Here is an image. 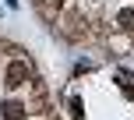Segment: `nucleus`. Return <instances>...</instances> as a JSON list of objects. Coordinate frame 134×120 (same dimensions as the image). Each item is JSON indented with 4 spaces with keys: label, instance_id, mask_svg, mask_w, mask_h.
Wrapping results in <instances>:
<instances>
[{
    "label": "nucleus",
    "instance_id": "20e7f679",
    "mask_svg": "<svg viewBox=\"0 0 134 120\" xmlns=\"http://www.w3.org/2000/svg\"><path fill=\"white\" fill-rule=\"evenodd\" d=\"M81 113H85V110H81V99L74 95V99H71V117H74V120H81Z\"/></svg>",
    "mask_w": 134,
    "mask_h": 120
},
{
    "label": "nucleus",
    "instance_id": "f03ea898",
    "mask_svg": "<svg viewBox=\"0 0 134 120\" xmlns=\"http://www.w3.org/2000/svg\"><path fill=\"white\" fill-rule=\"evenodd\" d=\"M116 25L127 28V32H134V7H124V11L116 14Z\"/></svg>",
    "mask_w": 134,
    "mask_h": 120
},
{
    "label": "nucleus",
    "instance_id": "7ed1b4c3",
    "mask_svg": "<svg viewBox=\"0 0 134 120\" xmlns=\"http://www.w3.org/2000/svg\"><path fill=\"white\" fill-rule=\"evenodd\" d=\"M7 120H25V106L11 102V106H7Z\"/></svg>",
    "mask_w": 134,
    "mask_h": 120
},
{
    "label": "nucleus",
    "instance_id": "39448f33",
    "mask_svg": "<svg viewBox=\"0 0 134 120\" xmlns=\"http://www.w3.org/2000/svg\"><path fill=\"white\" fill-rule=\"evenodd\" d=\"M120 85L124 88H134V74L131 71H120Z\"/></svg>",
    "mask_w": 134,
    "mask_h": 120
},
{
    "label": "nucleus",
    "instance_id": "f257e3e1",
    "mask_svg": "<svg viewBox=\"0 0 134 120\" xmlns=\"http://www.w3.org/2000/svg\"><path fill=\"white\" fill-rule=\"evenodd\" d=\"M4 78H7V85H11V88L25 85V81H28V64H25V60H11V64H7V74H4Z\"/></svg>",
    "mask_w": 134,
    "mask_h": 120
},
{
    "label": "nucleus",
    "instance_id": "423d86ee",
    "mask_svg": "<svg viewBox=\"0 0 134 120\" xmlns=\"http://www.w3.org/2000/svg\"><path fill=\"white\" fill-rule=\"evenodd\" d=\"M35 4H42V0H35Z\"/></svg>",
    "mask_w": 134,
    "mask_h": 120
}]
</instances>
